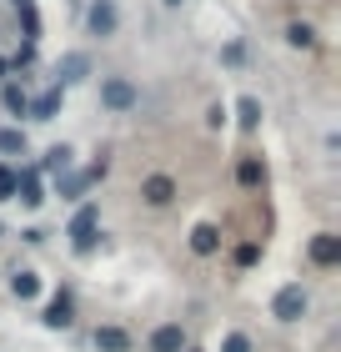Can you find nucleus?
<instances>
[{
  "label": "nucleus",
  "mask_w": 341,
  "mask_h": 352,
  "mask_svg": "<svg viewBox=\"0 0 341 352\" xmlns=\"http://www.w3.org/2000/svg\"><path fill=\"white\" fill-rule=\"evenodd\" d=\"M95 232H101V206H80V212L71 217V227H66V236H71V247L80 252V257H86V252L95 247Z\"/></svg>",
  "instance_id": "nucleus-1"
},
{
  "label": "nucleus",
  "mask_w": 341,
  "mask_h": 352,
  "mask_svg": "<svg viewBox=\"0 0 341 352\" xmlns=\"http://www.w3.org/2000/svg\"><path fill=\"white\" fill-rule=\"evenodd\" d=\"M306 307H311V302H306L301 282H286L281 292L271 297V317H276V322H301V317H306Z\"/></svg>",
  "instance_id": "nucleus-2"
},
{
  "label": "nucleus",
  "mask_w": 341,
  "mask_h": 352,
  "mask_svg": "<svg viewBox=\"0 0 341 352\" xmlns=\"http://www.w3.org/2000/svg\"><path fill=\"white\" fill-rule=\"evenodd\" d=\"M101 106H110V111H131V106H136V86L121 81V76H106V81H101Z\"/></svg>",
  "instance_id": "nucleus-3"
},
{
  "label": "nucleus",
  "mask_w": 341,
  "mask_h": 352,
  "mask_svg": "<svg viewBox=\"0 0 341 352\" xmlns=\"http://www.w3.org/2000/svg\"><path fill=\"white\" fill-rule=\"evenodd\" d=\"M56 76H60V91H66V86H75V81H86V76H91V56L86 51H66V56H60V66H56Z\"/></svg>",
  "instance_id": "nucleus-4"
},
{
  "label": "nucleus",
  "mask_w": 341,
  "mask_h": 352,
  "mask_svg": "<svg viewBox=\"0 0 341 352\" xmlns=\"http://www.w3.org/2000/svg\"><path fill=\"white\" fill-rule=\"evenodd\" d=\"M86 25H91V36H116V25H121V10L110 6V0H95L91 6V15H86Z\"/></svg>",
  "instance_id": "nucleus-5"
},
{
  "label": "nucleus",
  "mask_w": 341,
  "mask_h": 352,
  "mask_svg": "<svg viewBox=\"0 0 341 352\" xmlns=\"http://www.w3.org/2000/svg\"><path fill=\"white\" fill-rule=\"evenodd\" d=\"M40 322H45V327H71V322H75V302H71V292H56L51 302H45Z\"/></svg>",
  "instance_id": "nucleus-6"
},
{
  "label": "nucleus",
  "mask_w": 341,
  "mask_h": 352,
  "mask_svg": "<svg viewBox=\"0 0 341 352\" xmlns=\"http://www.w3.org/2000/svg\"><path fill=\"white\" fill-rule=\"evenodd\" d=\"M145 347H151V352H186V327H181V322H166V327H156Z\"/></svg>",
  "instance_id": "nucleus-7"
},
{
  "label": "nucleus",
  "mask_w": 341,
  "mask_h": 352,
  "mask_svg": "<svg viewBox=\"0 0 341 352\" xmlns=\"http://www.w3.org/2000/svg\"><path fill=\"white\" fill-rule=\"evenodd\" d=\"M15 201H21V206H40V201H45V191H40V171H36V166H25L21 176H15Z\"/></svg>",
  "instance_id": "nucleus-8"
},
{
  "label": "nucleus",
  "mask_w": 341,
  "mask_h": 352,
  "mask_svg": "<svg viewBox=\"0 0 341 352\" xmlns=\"http://www.w3.org/2000/svg\"><path fill=\"white\" fill-rule=\"evenodd\" d=\"M141 197L151 201V206H171V201H176V182L156 171V176H145V182H141Z\"/></svg>",
  "instance_id": "nucleus-9"
},
{
  "label": "nucleus",
  "mask_w": 341,
  "mask_h": 352,
  "mask_svg": "<svg viewBox=\"0 0 341 352\" xmlns=\"http://www.w3.org/2000/svg\"><path fill=\"white\" fill-rule=\"evenodd\" d=\"M60 106H66V91L51 86L45 96H36V101H30V121H56V116H60Z\"/></svg>",
  "instance_id": "nucleus-10"
},
{
  "label": "nucleus",
  "mask_w": 341,
  "mask_h": 352,
  "mask_svg": "<svg viewBox=\"0 0 341 352\" xmlns=\"http://www.w3.org/2000/svg\"><path fill=\"white\" fill-rule=\"evenodd\" d=\"M311 262L316 267H336L341 262V236L336 232H321L316 242H311Z\"/></svg>",
  "instance_id": "nucleus-11"
},
{
  "label": "nucleus",
  "mask_w": 341,
  "mask_h": 352,
  "mask_svg": "<svg viewBox=\"0 0 341 352\" xmlns=\"http://www.w3.org/2000/svg\"><path fill=\"white\" fill-rule=\"evenodd\" d=\"M95 347H101V352H131L136 342H131L126 327H95Z\"/></svg>",
  "instance_id": "nucleus-12"
},
{
  "label": "nucleus",
  "mask_w": 341,
  "mask_h": 352,
  "mask_svg": "<svg viewBox=\"0 0 341 352\" xmlns=\"http://www.w3.org/2000/svg\"><path fill=\"white\" fill-rule=\"evenodd\" d=\"M191 252H196V257H211V252H221V227L201 221V227L191 232Z\"/></svg>",
  "instance_id": "nucleus-13"
},
{
  "label": "nucleus",
  "mask_w": 341,
  "mask_h": 352,
  "mask_svg": "<svg viewBox=\"0 0 341 352\" xmlns=\"http://www.w3.org/2000/svg\"><path fill=\"white\" fill-rule=\"evenodd\" d=\"M10 292H15V302H30V297H40V277H36V272H25V267H15V277H10Z\"/></svg>",
  "instance_id": "nucleus-14"
},
{
  "label": "nucleus",
  "mask_w": 341,
  "mask_h": 352,
  "mask_svg": "<svg viewBox=\"0 0 341 352\" xmlns=\"http://www.w3.org/2000/svg\"><path fill=\"white\" fill-rule=\"evenodd\" d=\"M40 171L60 182V176L71 171V146H51V151H45V162H40Z\"/></svg>",
  "instance_id": "nucleus-15"
},
{
  "label": "nucleus",
  "mask_w": 341,
  "mask_h": 352,
  "mask_svg": "<svg viewBox=\"0 0 341 352\" xmlns=\"http://www.w3.org/2000/svg\"><path fill=\"white\" fill-rule=\"evenodd\" d=\"M236 121H241V131H256V126H261V101H256V96H241L236 101Z\"/></svg>",
  "instance_id": "nucleus-16"
},
{
  "label": "nucleus",
  "mask_w": 341,
  "mask_h": 352,
  "mask_svg": "<svg viewBox=\"0 0 341 352\" xmlns=\"http://www.w3.org/2000/svg\"><path fill=\"white\" fill-rule=\"evenodd\" d=\"M236 182H241V186H261V182H266V166H261V156H241V166H236Z\"/></svg>",
  "instance_id": "nucleus-17"
},
{
  "label": "nucleus",
  "mask_w": 341,
  "mask_h": 352,
  "mask_svg": "<svg viewBox=\"0 0 341 352\" xmlns=\"http://www.w3.org/2000/svg\"><path fill=\"white\" fill-rule=\"evenodd\" d=\"M0 101H5V111L10 116H30V96L15 86V81H5V91H0Z\"/></svg>",
  "instance_id": "nucleus-18"
},
{
  "label": "nucleus",
  "mask_w": 341,
  "mask_h": 352,
  "mask_svg": "<svg viewBox=\"0 0 341 352\" xmlns=\"http://www.w3.org/2000/svg\"><path fill=\"white\" fill-rule=\"evenodd\" d=\"M0 151L5 156H25V131L21 126H0Z\"/></svg>",
  "instance_id": "nucleus-19"
},
{
  "label": "nucleus",
  "mask_w": 341,
  "mask_h": 352,
  "mask_svg": "<svg viewBox=\"0 0 341 352\" xmlns=\"http://www.w3.org/2000/svg\"><path fill=\"white\" fill-rule=\"evenodd\" d=\"M286 41H291V45H301V51H311V45H316V30L296 21V25H286Z\"/></svg>",
  "instance_id": "nucleus-20"
},
{
  "label": "nucleus",
  "mask_w": 341,
  "mask_h": 352,
  "mask_svg": "<svg viewBox=\"0 0 341 352\" xmlns=\"http://www.w3.org/2000/svg\"><path fill=\"white\" fill-rule=\"evenodd\" d=\"M256 257H261V247H256V242H241L236 247V267H251Z\"/></svg>",
  "instance_id": "nucleus-21"
},
{
  "label": "nucleus",
  "mask_w": 341,
  "mask_h": 352,
  "mask_svg": "<svg viewBox=\"0 0 341 352\" xmlns=\"http://www.w3.org/2000/svg\"><path fill=\"white\" fill-rule=\"evenodd\" d=\"M221 352H251V338H246V332H231V338L221 342Z\"/></svg>",
  "instance_id": "nucleus-22"
},
{
  "label": "nucleus",
  "mask_w": 341,
  "mask_h": 352,
  "mask_svg": "<svg viewBox=\"0 0 341 352\" xmlns=\"http://www.w3.org/2000/svg\"><path fill=\"white\" fill-rule=\"evenodd\" d=\"M10 71H15V66H10V60H0V81H5V76H10Z\"/></svg>",
  "instance_id": "nucleus-23"
},
{
  "label": "nucleus",
  "mask_w": 341,
  "mask_h": 352,
  "mask_svg": "<svg viewBox=\"0 0 341 352\" xmlns=\"http://www.w3.org/2000/svg\"><path fill=\"white\" fill-rule=\"evenodd\" d=\"M0 236H5V227H0Z\"/></svg>",
  "instance_id": "nucleus-24"
},
{
  "label": "nucleus",
  "mask_w": 341,
  "mask_h": 352,
  "mask_svg": "<svg viewBox=\"0 0 341 352\" xmlns=\"http://www.w3.org/2000/svg\"><path fill=\"white\" fill-rule=\"evenodd\" d=\"M171 6H176V0H171Z\"/></svg>",
  "instance_id": "nucleus-25"
},
{
  "label": "nucleus",
  "mask_w": 341,
  "mask_h": 352,
  "mask_svg": "<svg viewBox=\"0 0 341 352\" xmlns=\"http://www.w3.org/2000/svg\"><path fill=\"white\" fill-rule=\"evenodd\" d=\"M186 352H191V347H186Z\"/></svg>",
  "instance_id": "nucleus-26"
}]
</instances>
